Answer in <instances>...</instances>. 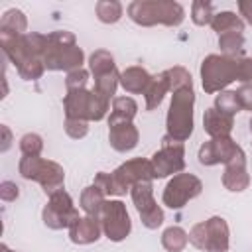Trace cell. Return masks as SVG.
<instances>
[{
    "mask_svg": "<svg viewBox=\"0 0 252 252\" xmlns=\"http://www.w3.org/2000/svg\"><path fill=\"white\" fill-rule=\"evenodd\" d=\"M128 16L138 26H179L185 10L173 0H136L128 6Z\"/></svg>",
    "mask_w": 252,
    "mask_h": 252,
    "instance_id": "obj_4",
    "label": "cell"
},
{
    "mask_svg": "<svg viewBox=\"0 0 252 252\" xmlns=\"http://www.w3.org/2000/svg\"><path fill=\"white\" fill-rule=\"evenodd\" d=\"M26 28H28V20L22 10L12 8V10L4 12V16L0 20V35H6V37L24 35Z\"/></svg>",
    "mask_w": 252,
    "mask_h": 252,
    "instance_id": "obj_22",
    "label": "cell"
},
{
    "mask_svg": "<svg viewBox=\"0 0 252 252\" xmlns=\"http://www.w3.org/2000/svg\"><path fill=\"white\" fill-rule=\"evenodd\" d=\"M87 79H89V73L81 67V69H75L71 73H67V79H65V85L67 89H77V87H85L87 85Z\"/></svg>",
    "mask_w": 252,
    "mask_h": 252,
    "instance_id": "obj_36",
    "label": "cell"
},
{
    "mask_svg": "<svg viewBox=\"0 0 252 252\" xmlns=\"http://www.w3.org/2000/svg\"><path fill=\"white\" fill-rule=\"evenodd\" d=\"M2 132H4V146H2V150H8V146H10V130L6 126H2Z\"/></svg>",
    "mask_w": 252,
    "mask_h": 252,
    "instance_id": "obj_40",
    "label": "cell"
},
{
    "mask_svg": "<svg viewBox=\"0 0 252 252\" xmlns=\"http://www.w3.org/2000/svg\"><path fill=\"white\" fill-rule=\"evenodd\" d=\"M106 195L96 187V185H89V187H85L83 189V193H81V209L89 215V217H100V211H102V207H104V203H106V199H104Z\"/></svg>",
    "mask_w": 252,
    "mask_h": 252,
    "instance_id": "obj_25",
    "label": "cell"
},
{
    "mask_svg": "<svg viewBox=\"0 0 252 252\" xmlns=\"http://www.w3.org/2000/svg\"><path fill=\"white\" fill-rule=\"evenodd\" d=\"M93 185H96L104 195H124V193L128 191V189H124V187L116 181L114 173H106V171H98V173L94 175Z\"/></svg>",
    "mask_w": 252,
    "mask_h": 252,
    "instance_id": "obj_30",
    "label": "cell"
},
{
    "mask_svg": "<svg viewBox=\"0 0 252 252\" xmlns=\"http://www.w3.org/2000/svg\"><path fill=\"white\" fill-rule=\"evenodd\" d=\"M0 43L6 57H10V61L16 65L22 79L35 81L43 75V53L47 47V35L35 32L14 37L0 35Z\"/></svg>",
    "mask_w": 252,
    "mask_h": 252,
    "instance_id": "obj_1",
    "label": "cell"
},
{
    "mask_svg": "<svg viewBox=\"0 0 252 252\" xmlns=\"http://www.w3.org/2000/svg\"><path fill=\"white\" fill-rule=\"evenodd\" d=\"M89 67L94 77V91L110 98L116 93V87L120 83V73L116 69L114 57L104 49H96L89 59Z\"/></svg>",
    "mask_w": 252,
    "mask_h": 252,
    "instance_id": "obj_8",
    "label": "cell"
},
{
    "mask_svg": "<svg viewBox=\"0 0 252 252\" xmlns=\"http://www.w3.org/2000/svg\"><path fill=\"white\" fill-rule=\"evenodd\" d=\"M100 220L96 217H79L71 226H69V238L75 244H91L100 238Z\"/></svg>",
    "mask_w": 252,
    "mask_h": 252,
    "instance_id": "obj_18",
    "label": "cell"
},
{
    "mask_svg": "<svg viewBox=\"0 0 252 252\" xmlns=\"http://www.w3.org/2000/svg\"><path fill=\"white\" fill-rule=\"evenodd\" d=\"M98 220H100V226H102L106 238L112 242H120L130 234L132 222H130L126 205L122 201H106L100 211Z\"/></svg>",
    "mask_w": 252,
    "mask_h": 252,
    "instance_id": "obj_11",
    "label": "cell"
},
{
    "mask_svg": "<svg viewBox=\"0 0 252 252\" xmlns=\"http://www.w3.org/2000/svg\"><path fill=\"white\" fill-rule=\"evenodd\" d=\"M203 191V183L193 173H177L163 189V205L169 209H181Z\"/></svg>",
    "mask_w": 252,
    "mask_h": 252,
    "instance_id": "obj_10",
    "label": "cell"
},
{
    "mask_svg": "<svg viewBox=\"0 0 252 252\" xmlns=\"http://www.w3.org/2000/svg\"><path fill=\"white\" fill-rule=\"evenodd\" d=\"M215 18L213 14V4L211 2H205V0H197L191 4V20L197 24V26H207L211 24Z\"/></svg>",
    "mask_w": 252,
    "mask_h": 252,
    "instance_id": "obj_32",
    "label": "cell"
},
{
    "mask_svg": "<svg viewBox=\"0 0 252 252\" xmlns=\"http://www.w3.org/2000/svg\"><path fill=\"white\" fill-rule=\"evenodd\" d=\"M189 242L205 252H226L228 250V224L222 217H211L209 220L197 222L189 232Z\"/></svg>",
    "mask_w": 252,
    "mask_h": 252,
    "instance_id": "obj_7",
    "label": "cell"
},
{
    "mask_svg": "<svg viewBox=\"0 0 252 252\" xmlns=\"http://www.w3.org/2000/svg\"><path fill=\"white\" fill-rule=\"evenodd\" d=\"M193 104H195L193 87H181V89L173 91L171 104L167 110V120H165L167 134L163 140L183 144L191 136V132H193Z\"/></svg>",
    "mask_w": 252,
    "mask_h": 252,
    "instance_id": "obj_3",
    "label": "cell"
},
{
    "mask_svg": "<svg viewBox=\"0 0 252 252\" xmlns=\"http://www.w3.org/2000/svg\"><path fill=\"white\" fill-rule=\"evenodd\" d=\"M215 108H217L219 112L228 114V116H234L238 110H242V106H240L238 96H236L234 91H224V93L217 94V96H215Z\"/></svg>",
    "mask_w": 252,
    "mask_h": 252,
    "instance_id": "obj_31",
    "label": "cell"
},
{
    "mask_svg": "<svg viewBox=\"0 0 252 252\" xmlns=\"http://www.w3.org/2000/svg\"><path fill=\"white\" fill-rule=\"evenodd\" d=\"M236 81H240L244 85H252V57H240L238 59Z\"/></svg>",
    "mask_w": 252,
    "mask_h": 252,
    "instance_id": "obj_35",
    "label": "cell"
},
{
    "mask_svg": "<svg viewBox=\"0 0 252 252\" xmlns=\"http://www.w3.org/2000/svg\"><path fill=\"white\" fill-rule=\"evenodd\" d=\"M189 242V234L181 226H169L161 234V246L167 252H181Z\"/></svg>",
    "mask_w": 252,
    "mask_h": 252,
    "instance_id": "obj_27",
    "label": "cell"
},
{
    "mask_svg": "<svg viewBox=\"0 0 252 252\" xmlns=\"http://www.w3.org/2000/svg\"><path fill=\"white\" fill-rule=\"evenodd\" d=\"M211 28L220 35V33H226V32H242L244 22L234 12H219V14H215V18L211 22Z\"/></svg>",
    "mask_w": 252,
    "mask_h": 252,
    "instance_id": "obj_26",
    "label": "cell"
},
{
    "mask_svg": "<svg viewBox=\"0 0 252 252\" xmlns=\"http://www.w3.org/2000/svg\"><path fill=\"white\" fill-rule=\"evenodd\" d=\"M116 181L124 187L130 189L132 185L140 183V181H152L154 179V169H152V161L144 159V158H134L128 159L126 163H122L120 167H116L114 171Z\"/></svg>",
    "mask_w": 252,
    "mask_h": 252,
    "instance_id": "obj_15",
    "label": "cell"
},
{
    "mask_svg": "<svg viewBox=\"0 0 252 252\" xmlns=\"http://www.w3.org/2000/svg\"><path fill=\"white\" fill-rule=\"evenodd\" d=\"M219 47L222 51V55L228 57H238L244 49V35L242 32H226L219 35Z\"/></svg>",
    "mask_w": 252,
    "mask_h": 252,
    "instance_id": "obj_28",
    "label": "cell"
},
{
    "mask_svg": "<svg viewBox=\"0 0 252 252\" xmlns=\"http://www.w3.org/2000/svg\"><path fill=\"white\" fill-rule=\"evenodd\" d=\"M232 126H234L232 116L219 112L215 106L205 110V114H203V128L211 138H226L230 134Z\"/></svg>",
    "mask_w": 252,
    "mask_h": 252,
    "instance_id": "obj_20",
    "label": "cell"
},
{
    "mask_svg": "<svg viewBox=\"0 0 252 252\" xmlns=\"http://www.w3.org/2000/svg\"><path fill=\"white\" fill-rule=\"evenodd\" d=\"M150 83H152V75L144 67H128L120 73V85L126 93H132V94L146 93Z\"/></svg>",
    "mask_w": 252,
    "mask_h": 252,
    "instance_id": "obj_21",
    "label": "cell"
},
{
    "mask_svg": "<svg viewBox=\"0 0 252 252\" xmlns=\"http://www.w3.org/2000/svg\"><path fill=\"white\" fill-rule=\"evenodd\" d=\"M65 132H67L71 138L79 140V138H85V136H87L89 126H87L85 120H69V118H65Z\"/></svg>",
    "mask_w": 252,
    "mask_h": 252,
    "instance_id": "obj_34",
    "label": "cell"
},
{
    "mask_svg": "<svg viewBox=\"0 0 252 252\" xmlns=\"http://www.w3.org/2000/svg\"><path fill=\"white\" fill-rule=\"evenodd\" d=\"M20 173L24 179H33L37 181L45 193L53 195L55 191H59L63 187L65 181V171L59 163L49 161V159H41L39 156H24L20 159L18 165Z\"/></svg>",
    "mask_w": 252,
    "mask_h": 252,
    "instance_id": "obj_6",
    "label": "cell"
},
{
    "mask_svg": "<svg viewBox=\"0 0 252 252\" xmlns=\"http://www.w3.org/2000/svg\"><path fill=\"white\" fill-rule=\"evenodd\" d=\"M138 128L132 122H118L112 124L108 130V142L116 152H130L138 146Z\"/></svg>",
    "mask_w": 252,
    "mask_h": 252,
    "instance_id": "obj_19",
    "label": "cell"
},
{
    "mask_svg": "<svg viewBox=\"0 0 252 252\" xmlns=\"http://www.w3.org/2000/svg\"><path fill=\"white\" fill-rule=\"evenodd\" d=\"M250 183V175L246 171V156L240 152L230 163H226V169L222 173V185L228 191H244Z\"/></svg>",
    "mask_w": 252,
    "mask_h": 252,
    "instance_id": "obj_17",
    "label": "cell"
},
{
    "mask_svg": "<svg viewBox=\"0 0 252 252\" xmlns=\"http://www.w3.org/2000/svg\"><path fill=\"white\" fill-rule=\"evenodd\" d=\"M91 98L93 93L87 91L85 87L77 89H67V94L63 98L65 106V118L69 120H91Z\"/></svg>",
    "mask_w": 252,
    "mask_h": 252,
    "instance_id": "obj_16",
    "label": "cell"
},
{
    "mask_svg": "<svg viewBox=\"0 0 252 252\" xmlns=\"http://www.w3.org/2000/svg\"><path fill=\"white\" fill-rule=\"evenodd\" d=\"M167 91H169V79H167L165 71L156 75V77H152V83L148 85V89L144 93V96H146V110L158 108L161 104V100H163Z\"/></svg>",
    "mask_w": 252,
    "mask_h": 252,
    "instance_id": "obj_23",
    "label": "cell"
},
{
    "mask_svg": "<svg viewBox=\"0 0 252 252\" xmlns=\"http://www.w3.org/2000/svg\"><path fill=\"white\" fill-rule=\"evenodd\" d=\"M41 217H43L45 226H49L53 230H61V228H69L79 219V211L75 209L69 193L59 189L53 195H49V201H47Z\"/></svg>",
    "mask_w": 252,
    "mask_h": 252,
    "instance_id": "obj_9",
    "label": "cell"
},
{
    "mask_svg": "<svg viewBox=\"0 0 252 252\" xmlns=\"http://www.w3.org/2000/svg\"><path fill=\"white\" fill-rule=\"evenodd\" d=\"M132 201L142 217V222L146 228H158L163 222V211L154 201V187L152 181H140L130 187Z\"/></svg>",
    "mask_w": 252,
    "mask_h": 252,
    "instance_id": "obj_12",
    "label": "cell"
},
{
    "mask_svg": "<svg viewBox=\"0 0 252 252\" xmlns=\"http://www.w3.org/2000/svg\"><path fill=\"white\" fill-rule=\"evenodd\" d=\"M250 132H252V120H250Z\"/></svg>",
    "mask_w": 252,
    "mask_h": 252,
    "instance_id": "obj_42",
    "label": "cell"
},
{
    "mask_svg": "<svg viewBox=\"0 0 252 252\" xmlns=\"http://www.w3.org/2000/svg\"><path fill=\"white\" fill-rule=\"evenodd\" d=\"M20 150L24 156H39L43 150V140L37 134H26L20 140Z\"/></svg>",
    "mask_w": 252,
    "mask_h": 252,
    "instance_id": "obj_33",
    "label": "cell"
},
{
    "mask_svg": "<svg viewBox=\"0 0 252 252\" xmlns=\"http://www.w3.org/2000/svg\"><path fill=\"white\" fill-rule=\"evenodd\" d=\"M238 10H240V16H244V20L252 26V0H240Z\"/></svg>",
    "mask_w": 252,
    "mask_h": 252,
    "instance_id": "obj_39",
    "label": "cell"
},
{
    "mask_svg": "<svg viewBox=\"0 0 252 252\" xmlns=\"http://www.w3.org/2000/svg\"><path fill=\"white\" fill-rule=\"evenodd\" d=\"M96 16L102 24H116L122 18V4L116 0H102L96 2Z\"/></svg>",
    "mask_w": 252,
    "mask_h": 252,
    "instance_id": "obj_29",
    "label": "cell"
},
{
    "mask_svg": "<svg viewBox=\"0 0 252 252\" xmlns=\"http://www.w3.org/2000/svg\"><path fill=\"white\" fill-rule=\"evenodd\" d=\"M242 150L238 144L226 136V138H211L199 148V163L201 165H217V163H230Z\"/></svg>",
    "mask_w": 252,
    "mask_h": 252,
    "instance_id": "obj_14",
    "label": "cell"
},
{
    "mask_svg": "<svg viewBox=\"0 0 252 252\" xmlns=\"http://www.w3.org/2000/svg\"><path fill=\"white\" fill-rule=\"evenodd\" d=\"M83 49L71 32L59 30L47 35V47L43 53V65L49 71H75L83 65Z\"/></svg>",
    "mask_w": 252,
    "mask_h": 252,
    "instance_id": "obj_2",
    "label": "cell"
},
{
    "mask_svg": "<svg viewBox=\"0 0 252 252\" xmlns=\"http://www.w3.org/2000/svg\"><path fill=\"white\" fill-rule=\"evenodd\" d=\"M234 93L238 96V102H240L242 110H252V85H242Z\"/></svg>",
    "mask_w": 252,
    "mask_h": 252,
    "instance_id": "obj_37",
    "label": "cell"
},
{
    "mask_svg": "<svg viewBox=\"0 0 252 252\" xmlns=\"http://www.w3.org/2000/svg\"><path fill=\"white\" fill-rule=\"evenodd\" d=\"M238 59L240 57H228V55H217L211 53L201 63V81L205 93H217L228 87L232 81H236L238 75Z\"/></svg>",
    "mask_w": 252,
    "mask_h": 252,
    "instance_id": "obj_5",
    "label": "cell"
},
{
    "mask_svg": "<svg viewBox=\"0 0 252 252\" xmlns=\"http://www.w3.org/2000/svg\"><path fill=\"white\" fill-rule=\"evenodd\" d=\"M138 112V104L130 96H116L112 100V110L108 116V126L118 124V122H132V118Z\"/></svg>",
    "mask_w": 252,
    "mask_h": 252,
    "instance_id": "obj_24",
    "label": "cell"
},
{
    "mask_svg": "<svg viewBox=\"0 0 252 252\" xmlns=\"http://www.w3.org/2000/svg\"><path fill=\"white\" fill-rule=\"evenodd\" d=\"M152 169L154 177H167L171 173H179L185 167V148L179 142L163 140V146L152 156Z\"/></svg>",
    "mask_w": 252,
    "mask_h": 252,
    "instance_id": "obj_13",
    "label": "cell"
},
{
    "mask_svg": "<svg viewBox=\"0 0 252 252\" xmlns=\"http://www.w3.org/2000/svg\"><path fill=\"white\" fill-rule=\"evenodd\" d=\"M0 252H12V250H10L6 244H2V246H0Z\"/></svg>",
    "mask_w": 252,
    "mask_h": 252,
    "instance_id": "obj_41",
    "label": "cell"
},
{
    "mask_svg": "<svg viewBox=\"0 0 252 252\" xmlns=\"http://www.w3.org/2000/svg\"><path fill=\"white\" fill-rule=\"evenodd\" d=\"M0 195L4 201H14L18 197V185H14L12 181H4L0 185Z\"/></svg>",
    "mask_w": 252,
    "mask_h": 252,
    "instance_id": "obj_38",
    "label": "cell"
}]
</instances>
